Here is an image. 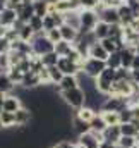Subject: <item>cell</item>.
<instances>
[{"label":"cell","mask_w":139,"mask_h":148,"mask_svg":"<svg viewBox=\"0 0 139 148\" xmlns=\"http://www.w3.org/2000/svg\"><path fill=\"white\" fill-rule=\"evenodd\" d=\"M60 98L64 100V103L67 107L74 109V110H79L81 107L86 105V93L81 88H74V90H69V91H62L60 93Z\"/></svg>","instance_id":"obj_1"},{"label":"cell","mask_w":139,"mask_h":148,"mask_svg":"<svg viewBox=\"0 0 139 148\" xmlns=\"http://www.w3.org/2000/svg\"><path fill=\"white\" fill-rule=\"evenodd\" d=\"M29 43L33 48V55H38V57H43L50 52H55V45L48 40L46 33H36Z\"/></svg>","instance_id":"obj_2"},{"label":"cell","mask_w":139,"mask_h":148,"mask_svg":"<svg viewBox=\"0 0 139 148\" xmlns=\"http://www.w3.org/2000/svg\"><path fill=\"white\" fill-rule=\"evenodd\" d=\"M79 19H81L79 33H91L96 28V24L100 23V16L95 9H81L79 10Z\"/></svg>","instance_id":"obj_3"},{"label":"cell","mask_w":139,"mask_h":148,"mask_svg":"<svg viewBox=\"0 0 139 148\" xmlns=\"http://www.w3.org/2000/svg\"><path fill=\"white\" fill-rule=\"evenodd\" d=\"M115 71H117V69L106 67L103 73L95 79V81H96V90H98L103 97H110V93H112V86H113V83H115Z\"/></svg>","instance_id":"obj_4"},{"label":"cell","mask_w":139,"mask_h":148,"mask_svg":"<svg viewBox=\"0 0 139 148\" xmlns=\"http://www.w3.org/2000/svg\"><path fill=\"white\" fill-rule=\"evenodd\" d=\"M105 69H106V62L98 60V59H93V57H88V59L82 62V71H81V73H84L86 76L96 79Z\"/></svg>","instance_id":"obj_5"},{"label":"cell","mask_w":139,"mask_h":148,"mask_svg":"<svg viewBox=\"0 0 139 148\" xmlns=\"http://www.w3.org/2000/svg\"><path fill=\"white\" fill-rule=\"evenodd\" d=\"M132 93H134V81L132 79H120V81L113 83L110 95L112 97H125V98H129Z\"/></svg>","instance_id":"obj_6"},{"label":"cell","mask_w":139,"mask_h":148,"mask_svg":"<svg viewBox=\"0 0 139 148\" xmlns=\"http://www.w3.org/2000/svg\"><path fill=\"white\" fill-rule=\"evenodd\" d=\"M125 107H129V102L125 97H106L103 100V105H102V110H112V112H120L124 110ZM100 110V112H102Z\"/></svg>","instance_id":"obj_7"},{"label":"cell","mask_w":139,"mask_h":148,"mask_svg":"<svg viewBox=\"0 0 139 148\" xmlns=\"http://www.w3.org/2000/svg\"><path fill=\"white\" fill-rule=\"evenodd\" d=\"M102 141H103V134H102V133L88 131V133L77 136V143L82 145L84 148H100V143H102Z\"/></svg>","instance_id":"obj_8"},{"label":"cell","mask_w":139,"mask_h":148,"mask_svg":"<svg viewBox=\"0 0 139 148\" xmlns=\"http://www.w3.org/2000/svg\"><path fill=\"white\" fill-rule=\"evenodd\" d=\"M57 67L62 71L64 76H77V74L82 71L81 64H77V62H74V60H70V59H67V57H60V59H59V62H57Z\"/></svg>","instance_id":"obj_9"},{"label":"cell","mask_w":139,"mask_h":148,"mask_svg":"<svg viewBox=\"0 0 139 148\" xmlns=\"http://www.w3.org/2000/svg\"><path fill=\"white\" fill-rule=\"evenodd\" d=\"M64 24V14L60 12H50L48 16L43 17V31H50V29H55V28H60Z\"/></svg>","instance_id":"obj_10"},{"label":"cell","mask_w":139,"mask_h":148,"mask_svg":"<svg viewBox=\"0 0 139 148\" xmlns=\"http://www.w3.org/2000/svg\"><path fill=\"white\" fill-rule=\"evenodd\" d=\"M21 107H24L22 103H21V97L19 95H5V98H3V107H2V110L3 112H17Z\"/></svg>","instance_id":"obj_11"},{"label":"cell","mask_w":139,"mask_h":148,"mask_svg":"<svg viewBox=\"0 0 139 148\" xmlns=\"http://www.w3.org/2000/svg\"><path fill=\"white\" fill-rule=\"evenodd\" d=\"M16 12H17V19L28 24L31 21V17L35 16V7H33V3H21L16 9Z\"/></svg>","instance_id":"obj_12"},{"label":"cell","mask_w":139,"mask_h":148,"mask_svg":"<svg viewBox=\"0 0 139 148\" xmlns=\"http://www.w3.org/2000/svg\"><path fill=\"white\" fill-rule=\"evenodd\" d=\"M74 88H79V77L77 76H64L60 79V83L57 84V91L62 93V91H69Z\"/></svg>","instance_id":"obj_13"},{"label":"cell","mask_w":139,"mask_h":148,"mask_svg":"<svg viewBox=\"0 0 139 148\" xmlns=\"http://www.w3.org/2000/svg\"><path fill=\"white\" fill-rule=\"evenodd\" d=\"M136 57V47H125L120 50V60H122V67L125 69H132V62Z\"/></svg>","instance_id":"obj_14"},{"label":"cell","mask_w":139,"mask_h":148,"mask_svg":"<svg viewBox=\"0 0 139 148\" xmlns=\"http://www.w3.org/2000/svg\"><path fill=\"white\" fill-rule=\"evenodd\" d=\"M102 134H103V141H108V143L117 145V143H119V140L122 138V133H120V124H119V126H108V127L105 129Z\"/></svg>","instance_id":"obj_15"},{"label":"cell","mask_w":139,"mask_h":148,"mask_svg":"<svg viewBox=\"0 0 139 148\" xmlns=\"http://www.w3.org/2000/svg\"><path fill=\"white\" fill-rule=\"evenodd\" d=\"M16 21H17V12L14 10V9H3L2 12H0V24L3 26V28H12L14 24H16Z\"/></svg>","instance_id":"obj_16"},{"label":"cell","mask_w":139,"mask_h":148,"mask_svg":"<svg viewBox=\"0 0 139 148\" xmlns=\"http://www.w3.org/2000/svg\"><path fill=\"white\" fill-rule=\"evenodd\" d=\"M119 17H120V24H122V26H131L132 21L136 19L134 12L129 9L127 3H124L122 7H119Z\"/></svg>","instance_id":"obj_17"},{"label":"cell","mask_w":139,"mask_h":148,"mask_svg":"<svg viewBox=\"0 0 139 148\" xmlns=\"http://www.w3.org/2000/svg\"><path fill=\"white\" fill-rule=\"evenodd\" d=\"M14 119H16V126L24 127V126H28L29 121H31V110L26 109V107H21L17 112H14Z\"/></svg>","instance_id":"obj_18"},{"label":"cell","mask_w":139,"mask_h":148,"mask_svg":"<svg viewBox=\"0 0 139 148\" xmlns=\"http://www.w3.org/2000/svg\"><path fill=\"white\" fill-rule=\"evenodd\" d=\"M108 52L103 48V45L100 43V41H96V43H93L91 47H89V57H93V59H98V60H103L106 62V59H108Z\"/></svg>","instance_id":"obj_19"},{"label":"cell","mask_w":139,"mask_h":148,"mask_svg":"<svg viewBox=\"0 0 139 148\" xmlns=\"http://www.w3.org/2000/svg\"><path fill=\"white\" fill-rule=\"evenodd\" d=\"M70 129H72L77 136H79V134H84V133L89 131V122H84L82 119L72 115V119H70Z\"/></svg>","instance_id":"obj_20"},{"label":"cell","mask_w":139,"mask_h":148,"mask_svg":"<svg viewBox=\"0 0 139 148\" xmlns=\"http://www.w3.org/2000/svg\"><path fill=\"white\" fill-rule=\"evenodd\" d=\"M19 86H22V88H26V90H33L36 86H41V81H40V76L35 73H26L24 74V77H22V83L19 84Z\"/></svg>","instance_id":"obj_21"},{"label":"cell","mask_w":139,"mask_h":148,"mask_svg":"<svg viewBox=\"0 0 139 148\" xmlns=\"http://www.w3.org/2000/svg\"><path fill=\"white\" fill-rule=\"evenodd\" d=\"M60 35H62V40L64 41H69V43H76V40L79 38V31L77 29H74V28H70V26H67V24H62L60 28Z\"/></svg>","instance_id":"obj_22"},{"label":"cell","mask_w":139,"mask_h":148,"mask_svg":"<svg viewBox=\"0 0 139 148\" xmlns=\"http://www.w3.org/2000/svg\"><path fill=\"white\" fill-rule=\"evenodd\" d=\"M64 24H67L74 29H81V19H79V10H70L64 14Z\"/></svg>","instance_id":"obj_23"},{"label":"cell","mask_w":139,"mask_h":148,"mask_svg":"<svg viewBox=\"0 0 139 148\" xmlns=\"http://www.w3.org/2000/svg\"><path fill=\"white\" fill-rule=\"evenodd\" d=\"M16 84L12 83V79L9 77L7 73H0V93L2 95H10L14 91Z\"/></svg>","instance_id":"obj_24"},{"label":"cell","mask_w":139,"mask_h":148,"mask_svg":"<svg viewBox=\"0 0 139 148\" xmlns=\"http://www.w3.org/2000/svg\"><path fill=\"white\" fill-rule=\"evenodd\" d=\"M50 0H35L33 2V7H35V16L38 17H45V16H48V12H50Z\"/></svg>","instance_id":"obj_25"},{"label":"cell","mask_w":139,"mask_h":148,"mask_svg":"<svg viewBox=\"0 0 139 148\" xmlns=\"http://www.w3.org/2000/svg\"><path fill=\"white\" fill-rule=\"evenodd\" d=\"M93 35H95V38L98 40V41H102V40H105V38L110 36V24H106V23H103V21H100L98 24H96V28L93 29Z\"/></svg>","instance_id":"obj_26"},{"label":"cell","mask_w":139,"mask_h":148,"mask_svg":"<svg viewBox=\"0 0 139 148\" xmlns=\"http://www.w3.org/2000/svg\"><path fill=\"white\" fill-rule=\"evenodd\" d=\"M106 127H108V126H106V122L103 121L102 114H96V115L91 119V122H89V131H93V133H103Z\"/></svg>","instance_id":"obj_27"},{"label":"cell","mask_w":139,"mask_h":148,"mask_svg":"<svg viewBox=\"0 0 139 148\" xmlns=\"http://www.w3.org/2000/svg\"><path fill=\"white\" fill-rule=\"evenodd\" d=\"M102 117L106 122V126H119L120 124V115L119 112H112V110H102Z\"/></svg>","instance_id":"obj_28"},{"label":"cell","mask_w":139,"mask_h":148,"mask_svg":"<svg viewBox=\"0 0 139 148\" xmlns=\"http://www.w3.org/2000/svg\"><path fill=\"white\" fill-rule=\"evenodd\" d=\"M74 115H76V117H79V119H82L84 122H91V119L96 115V110H93L91 107L84 105V107H81L79 110L74 112Z\"/></svg>","instance_id":"obj_29"},{"label":"cell","mask_w":139,"mask_h":148,"mask_svg":"<svg viewBox=\"0 0 139 148\" xmlns=\"http://www.w3.org/2000/svg\"><path fill=\"white\" fill-rule=\"evenodd\" d=\"M7 74H9V77L12 79V83L16 84V86H19L21 83H22V77H24V73H22V69L19 67V66H12L9 71H7Z\"/></svg>","instance_id":"obj_30"},{"label":"cell","mask_w":139,"mask_h":148,"mask_svg":"<svg viewBox=\"0 0 139 148\" xmlns=\"http://www.w3.org/2000/svg\"><path fill=\"white\" fill-rule=\"evenodd\" d=\"M74 48V45L72 43H69V41H59L57 45H55V53L59 55V57H67L70 53V50Z\"/></svg>","instance_id":"obj_31"},{"label":"cell","mask_w":139,"mask_h":148,"mask_svg":"<svg viewBox=\"0 0 139 148\" xmlns=\"http://www.w3.org/2000/svg\"><path fill=\"white\" fill-rule=\"evenodd\" d=\"M106 67H110V69H119V67H122L120 52H115V53H110V55H108V59H106Z\"/></svg>","instance_id":"obj_32"},{"label":"cell","mask_w":139,"mask_h":148,"mask_svg":"<svg viewBox=\"0 0 139 148\" xmlns=\"http://www.w3.org/2000/svg\"><path fill=\"white\" fill-rule=\"evenodd\" d=\"M48 69V76H50V81H52V84H59L60 83V79L64 77V74H62V71L57 67V66H52V67H46Z\"/></svg>","instance_id":"obj_33"},{"label":"cell","mask_w":139,"mask_h":148,"mask_svg":"<svg viewBox=\"0 0 139 148\" xmlns=\"http://www.w3.org/2000/svg\"><path fill=\"white\" fill-rule=\"evenodd\" d=\"M0 121H2V126L3 127H14L16 126V119H14V114L12 112H0Z\"/></svg>","instance_id":"obj_34"},{"label":"cell","mask_w":139,"mask_h":148,"mask_svg":"<svg viewBox=\"0 0 139 148\" xmlns=\"http://www.w3.org/2000/svg\"><path fill=\"white\" fill-rule=\"evenodd\" d=\"M59 59H60V57H59L55 52H50V53H46V55L41 57V62H43L45 67H52V66H57Z\"/></svg>","instance_id":"obj_35"},{"label":"cell","mask_w":139,"mask_h":148,"mask_svg":"<svg viewBox=\"0 0 139 148\" xmlns=\"http://www.w3.org/2000/svg\"><path fill=\"white\" fill-rule=\"evenodd\" d=\"M35 35H36V33L31 29V26H29V24H24V26L19 29V38H21L22 41H31Z\"/></svg>","instance_id":"obj_36"},{"label":"cell","mask_w":139,"mask_h":148,"mask_svg":"<svg viewBox=\"0 0 139 148\" xmlns=\"http://www.w3.org/2000/svg\"><path fill=\"white\" fill-rule=\"evenodd\" d=\"M28 24L31 26V29H33L35 33H45V31H43V17L33 16V17H31V21H29Z\"/></svg>","instance_id":"obj_37"},{"label":"cell","mask_w":139,"mask_h":148,"mask_svg":"<svg viewBox=\"0 0 139 148\" xmlns=\"http://www.w3.org/2000/svg\"><path fill=\"white\" fill-rule=\"evenodd\" d=\"M120 133H122V136H136L139 131L131 124V122H127V124H120Z\"/></svg>","instance_id":"obj_38"},{"label":"cell","mask_w":139,"mask_h":148,"mask_svg":"<svg viewBox=\"0 0 139 148\" xmlns=\"http://www.w3.org/2000/svg\"><path fill=\"white\" fill-rule=\"evenodd\" d=\"M117 147L119 148H134L136 147V140H134L132 136H122V138L119 140Z\"/></svg>","instance_id":"obj_39"},{"label":"cell","mask_w":139,"mask_h":148,"mask_svg":"<svg viewBox=\"0 0 139 148\" xmlns=\"http://www.w3.org/2000/svg\"><path fill=\"white\" fill-rule=\"evenodd\" d=\"M46 36H48V40H50L53 45H57L59 41H62V35H60V29H59V28L46 31Z\"/></svg>","instance_id":"obj_40"},{"label":"cell","mask_w":139,"mask_h":148,"mask_svg":"<svg viewBox=\"0 0 139 148\" xmlns=\"http://www.w3.org/2000/svg\"><path fill=\"white\" fill-rule=\"evenodd\" d=\"M9 69H10L9 53H0V73H7Z\"/></svg>","instance_id":"obj_41"},{"label":"cell","mask_w":139,"mask_h":148,"mask_svg":"<svg viewBox=\"0 0 139 148\" xmlns=\"http://www.w3.org/2000/svg\"><path fill=\"white\" fill-rule=\"evenodd\" d=\"M119 115H120V124H127V122H131L132 121V112H131V107H125L124 110L119 112Z\"/></svg>","instance_id":"obj_42"},{"label":"cell","mask_w":139,"mask_h":148,"mask_svg":"<svg viewBox=\"0 0 139 148\" xmlns=\"http://www.w3.org/2000/svg\"><path fill=\"white\" fill-rule=\"evenodd\" d=\"M81 9H96L100 5V0H79Z\"/></svg>","instance_id":"obj_43"},{"label":"cell","mask_w":139,"mask_h":148,"mask_svg":"<svg viewBox=\"0 0 139 148\" xmlns=\"http://www.w3.org/2000/svg\"><path fill=\"white\" fill-rule=\"evenodd\" d=\"M10 52V41L5 36H0V53H9Z\"/></svg>","instance_id":"obj_44"},{"label":"cell","mask_w":139,"mask_h":148,"mask_svg":"<svg viewBox=\"0 0 139 148\" xmlns=\"http://www.w3.org/2000/svg\"><path fill=\"white\" fill-rule=\"evenodd\" d=\"M22 3V0H7V9H17L19 5Z\"/></svg>","instance_id":"obj_45"},{"label":"cell","mask_w":139,"mask_h":148,"mask_svg":"<svg viewBox=\"0 0 139 148\" xmlns=\"http://www.w3.org/2000/svg\"><path fill=\"white\" fill-rule=\"evenodd\" d=\"M131 77H132V81L139 86V69H131Z\"/></svg>","instance_id":"obj_46"},{"label":"cell","mask_w":139,"mask_h":148,"mask_svg":"<svg viewBox=\"0 0 139 148\" xmlns=\"http://www.w3.org/2000/svg\"><path fill=\"white\" fill-rule=\"evenodd\" d=\"M131 112H132V119H138L139 121V103L134 105V107H131Z\"/></svg>","instance_id":"obj_47"},{"label":"cell","mask_w":139,"mask_h":148,"mask_svg":"<svg viewBox=\"0 0 139 148\" xmlns=\"http://www.w3.org/2000/svg\"><path fill=\"white\" fill-rule=\"evenodd\" d=\"M100 148H119V147L113 145V143H108V141H102L100 143Z\"/></svg>","instance_id":"obj_48"},{"label":"cell","mask_w":139,"mask_h":148,"mask_svg":"<svg viewBox=\"0 0 139 148\" xmlns=\"http://www.w3.org/2000/svg\"><path fill=\"white\" fill-rule=\"evenodd\" d=\"M132 69H139V53H136L134 62H132Z\"/></svg>","instance_id":"obj_49"},{"label":"cell","mask_w":139,"mask_h":148,"mask_svg":"<svg viewBox=\"0 0 139 148\" xmlns=\"http://www.w3.org/2000/svg\"><path fill=\"white\" fill-rule=\"evenodd\" d=\"M100 3H102L103 7H112V3H113V0H100Z\"/></svg>","instance_id":"obj_50"},{"label":"cell","mask_w":139,"mask_h":148,"mask_svg":"<svg viewBox=\"0 0 139 148\" xmlns=\"http://www.w3.org/2000/svg\"><path fill=\"white\" fill-rule=\"evenodd\" d=\"M3 98H5V95L0 93V112H2V107H3Z\"/></svg>","instance_id":"obj_51"},{"label":"cell","mask_w":139,"mask_h":148,"mask_svg":"<svg viewBox=\"0 0 139 148\" xmlns=\"http://www.w3.org/2000/svg\"><path fill=\"white\" fill-rule=\"evenodd\" d=\"M134 140H136V147H139V133L134 136Z\"/></svg>","instance_id":"obj_52"},{"label":"cell","mask_w":139,"mask_h":148,"mask_svg":"<svg viewBox=\"0 0 139 148\" xmlns=\"http://www.w3.org/2000/svg\"><path fill=\"white\" fill-rule=\"evenodd\" d=\"M74 148H84V147H82V145H79V143H76V145H74Z\"/></svg>","instance_id":"obj_53"},{"label":"cell","mask_w":139,"mask_h":148,"mask_svg":"<svg viewBox=\"0 0 139 148\" xmlns=\"http://www.w3.org/2000/svg\"><path fill=\"white\" fill-rule=\"evenodd\" d=\"M0 129H3V126H2V121H0Z\"/></svg>","instance_id":"obj_54"},{"label":"cell","mask_w":139,"mask_h":148,"mask_svg":"<svg viewBox=\"0 0 139 148\" xmlns=\"http://www.w3.org/2000/svg\"><path fill=\"white\" fill-rule=\"evenodd\" d=\"M134 148H138V147H134Z\"/></svg>","instance_id":"obj_55"},{"label":"cell","mask_w":139,"mask_h":148,"mask_svg":"<svg viewBox=\"0 0 139 148\" xmlns=\"http://www.w3.org/2000/svg\"><path fill=\"white\" fill-rule=\"evenodd\" d=\"M52 148H53V147H52Z\"/></svg>","instance_id":"obj_56"}]
</instances>
